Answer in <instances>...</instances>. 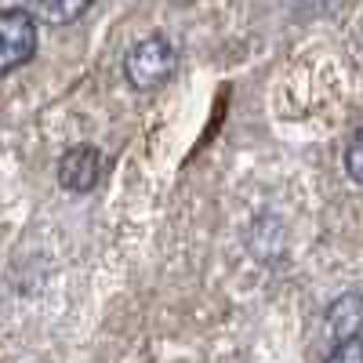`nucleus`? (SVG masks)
<instances>
[{
    "label": "nucleus",
    "mask_w": 363,
    "mask_h": 363,
    "mask_svg": "<svg viewBox=\"0 0 363 363\" xmlns=\"http://www.w3.org/2000/svg\"><path fill=\"white\" fill-rule=\"evenodd\" d=\"M323 363H363V335L345 338V342H335Z\"/></svg>",
    "instance_id": "8"
},
{
    "label": "nucleus",
    "mask_w": 363,
    "mask_h": 363,
    "mask_svg": "<svg viewBox=\"0 0 363 363\" xmlns=\"http://www.w3.org/2000/svg\"><path fill=\"white\" fill-rule=\"evenodd\" d=\"M178 69V48L167 33H145L124 51V80L131 91H157Z\"/></svg>",
    "instance_id": "1"
},
{
    "label": "nucleus",
    "mask_w": 363,
    "mask_h": 363,
    "mask_svg": "<svg viewBox=\"0 0 363 363\" xmlns=\"http://www.w3.org/2000/svg\"><path fill=\"white\" fill-rule=\"evenodd\" d=\"M40 48V22L29 8H0V77L33 62Z\"/></svg>",
    "instance_id": "2"
},
{
    "label": "nucleus",
    "mask_w": 363,
    "mask_h": 363,
    "mask_svg": "<svg viewBox=\"0 0 363 363\" xmlns=\"http://www.w3.org/2000/svg\"><path fill=\"white\" fill-rule=\"evenodd\" d=\"M102 167H106L102 149L95 142H77V145H69L66 153L58 157L55 178H58V186H62L66 193L84 196V193H91L102 182Z\"/></svg>",
    "instance_id": "3"
},
{
    "label": "nucleus",
    "mask_w": 363,
    "mask_h": 363,
    "mask_svg": "<svg viewBox=\"0 0 363 363\" xmlns=\"http://www.w3.org/2000/svg\"><path fill=\"white\" fill-rule=\"evenodd\" d=\"M247 251L258 262H265V265L284 258V251H287V225H284V218L277 215V211H258V215L251 218V225H247Z\"/></svg>",
    "instance_id": "4"
},
{
    "label": "nucleus",
    "mask_w": 363,
    "mask_h": 363,
    "mask_svg": "<svg viewBox=\"0 0 363 363\" xmlns=\"http://www.w3.org/2000/svg\"><path fill=\"white\" fill-rule=\"evenodd\" d=\"M323 327L330 342H345L363 335V291H345L327 306L323 313Z\"/></svg>",
    "instance_id": "5"
},
{
    "label": "nucleus",
    "mask_w": 363,
    "mask_h": 363,
    "mask_svg": "<svg viewBox=\"0 0 363 363\" xmlns=\"http://www.w3.org/2000/svg\"><path fill=\"white\" fill-rule=\"evenodd\" d=\"M95 0H33V15L44 26H73L80 15L91 11Z\"/></svg>",
    "instance_id": "6"
},
{
    "label": "nucleus",
    "mask_w": 363,
    "mask_h": 363,
    "mask_svg": "<svg viewBox=\"0 0 363 363\" xmlns=\"http://www.w3.org/2000/svg\"><path fill=\"white\" fill-rule=\"evenodd\" d=\"M171 4H178V8H189V4H196V0H171Z\"/></svg>",
    "instance_id": "9"
},
{
    "label": "nucleus",
    "mask_w": 363,
    "mask_h": 363,
    "mask_svg": "<svg viewBox=\"0 0 363 363\" xmlns=\"http://www.w3.org/2000/svg\"><path fill=\"white\" fill-rule=\"evenodd\" d=\"M345 174L356 182V186H363V124L356 128V135L345 145Z\"/></svg>",
    "instance_id": "7"
}]
</instances>
